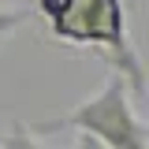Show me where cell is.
<instances>
[{
  "mask_svg": "<svg viewBox=\"0 0 149 149\" xmlns=\"http://www.w3.org/2000/svg\"><path fill=\"white\" fill-rule=\"evenodd\" d=\"M22 22H26V15H22V11H0V45L15 34Z\"/></svg>",
  "mask_w": 149,
  "mask_h": 149,
  "instance_id": "cell-4",
  "label": "cell"
},
{
  "mask_svg": "<svg viewBox=\"0 0 149 149\" xmlns=\"http://www.w3.org/2000/svg\"><path fill=\"white\" fill-rule=\"evenodd\" d=\"M41 130H82V134H93L97 142H104L108 149H149V127H142V119L134 116L130 90L119 74L108 86H101L90 101H82L67 116L45 123Z\"/></svg>",
  "mask_w": 149,
  "mask_h": 149,
  "instance_id": "cell-2",
  "label": "cell"
},
{
  "mask_svg": "<svg viewBox=\"0 0 149 149\" xmlns=\"http://www.w3.org/2000/svg\"><path fill=\"white\" fill-rule=\"evenodd\" d=\"M71 149H108V146H104V142H97L93 134H82V130H78V134H74V146H71Z\"/></svg>",
  "mask_w": 149,
  "mask_h": 149,
  "instance_id": "cell-5",
  "label": "cell"
},
{
  "mask_svg": "<svg viewBox=\"0 0 149 149\" xmlns=\"http://www.w3.org/2000/svg\"><path fill=\"white\" fill-rule=\"evenodd\" d=\"M0 149H4V134H0Z\"/></svg>",
  "mask_w": 149,
  "mask_h": 149,
  "instance_id": "cell-6",
  "label": "cell"
},
{
  "mask_svg": "<svg viewBox=\"0 0 149 149\" xmlns=\"http://www.w3.org/2000/svg\"><path fill=\"white\" fill-rule=\"evenodd\" d=\"M4 149H45L41 142L34 138V130L30 127H11V134H4Z\"/></svg>",
  "mask_w": 149,
  "mask_h": 149,
  "instance_id": "cell-3",
  "label": "cell"
},
{
  "mask_svg": "<svg viewBox=\"0 0 149 149\" xmlns=\"http://www.w3.org/2000/svg\"><path fill=\"white\" fill-rule=\"evenodd\" d=\"M41 15L49 19V30L60 41L90 45L119 71L130 93H146V71L130 52L127 41V15L119 0H37Z\"/></svg>",
  "mask_w": 149,
  "mask_h": 149,
  "instance_id": "cell-1",
  "label": "cell"
},
{
  "mask_svg": "<svg viewBox=\"0 0 149 149\" xmlns=\"http://www.w3.org/2000/svg\"><path fill=\"white\" fill-rule=\"evenodd\" d=\"M0 4H4V0H0Z\"/></svg>",
  "mask_w": 149,
  "mask_h": 149,
  "instance_id": "cell-7",
  "label": "cell"
}]
</instances>
